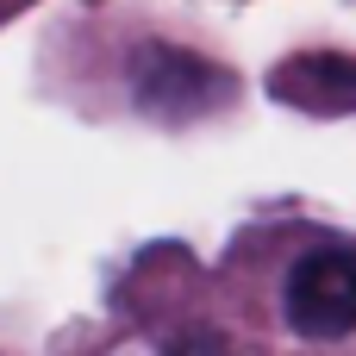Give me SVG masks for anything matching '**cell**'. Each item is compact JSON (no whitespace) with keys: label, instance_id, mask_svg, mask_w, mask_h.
<instances>
[{"label":"cell","instance_id":"cell-1","mask_svg":"<svg viewBox=\"0 0 356 356\" xmlns=\"http://www.w3.org/2000/svg\"><path fill=\"white\" fill-rule=\"evenodd\" d=\"M131 94L150 119L163 125H188V119H207L232 100V75L213 69L207 56L194 50H175V44H144L131 56Z\"/></svg>","mask_w":356,"mask_h":356},{"label":"cell","instance_id":"cell-2","mask_svg":"<svg viewBox=\"0 0 356 356\" xmlns=\"http://www.w3.org/2000/svg\"><path fill=\"white\" fill-rule=\"evenodd\" d=\"M288 325L313 344L356 332V244H313L288 269Z\"/></svg>","mask_w":356,"mask_h":356},{"label":"cell","instance_id":"cell-3","mask_svg":"<svg viewBox=\"0 0 356 356\" xmlns=\"http://www.w3.org/2000/svg\"><path fill=\"white\" fill-rule=\"evenodd\" d=\"M275 100L300 106V113H356V56H294L275 69Z\"/></svg>","mask_w":356,"mask_h":356},{"label":"cell","instance_id":"cell-4","mask_svg":"<svg viewBox=\"0 0 356 356\" xmlns=\"http://www.w3.org/2000/svg\"><path fill=\"white\" fill-rule=\"evenodd\" d=\"M169 356H232V344H225L219 332H188V338H175Z\"/></svg>","mask_w":356,"mask_h":356}]
</instances>
